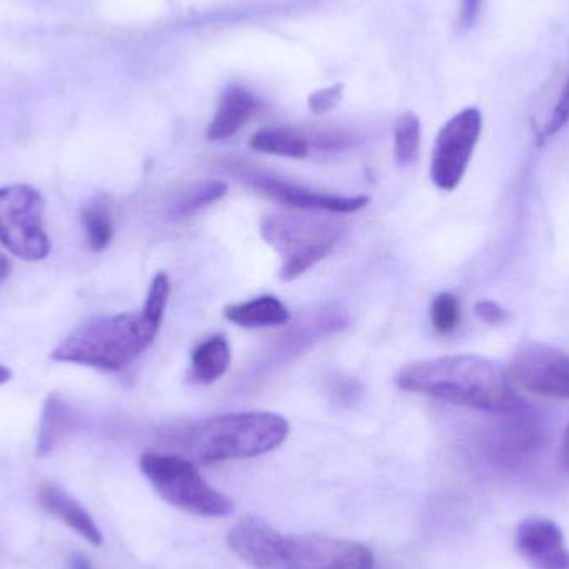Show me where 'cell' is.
I'll list each match as a JSON object with an SVG mask.
<instances>
[{
	"label": "cell",
	"instance_id": "obj_6",
	"mask_svg": "<svg viewBox=\"0 0 569 569\" xmlns=\"http://www.w3.org/2000/svg\"><path fill=\"white\" fill-rule=\"evenodd\" d=\"M140 470L160 498L179 510L202 518H226L233 503L200 475L189 458L179 453H150L140 458Z\"/></svg>",
	"mask_w": 569,
	"mask_h": 569
},
{
	"label": "cell",
	"instance_id": "obj_18",
	"mask_svg": "<svg viewBox=\"0 0 569 569\" xmlns=\"http://www.w3.org/2000/svg\"><path fill=\"white\" fill-rule=\"evenodd\" d=\"M83 233H86L87 246L92 252H103L109 249L116 236V222H113L112 202L109 197H93L80 212Z\"/></svg>",
	"mask_w": 569,
	"mask_h": 569
},
{
	"label": "cell",
	"instance_id": "obj_8",
	"mask_svg": "<svg viewBox=\"0 0 569 569\" xmlns=\"http://www.w3.org/2000/svg\"><path fill=\"white\" fill-rule=\"evenodd\" d=\"M483 130V116L477 107H468L451 117L438 133L431 156L430 177L443 192H453L470 166Z\"/></svg>",
	"mask_w": 569,
	"mask_h": 569
},
{
	"label": "cell",
	"instance_id": "obj_23",
	"mask_svg": "<svg viewBox=\"0 0 569 569\" xmlns=\"http://www.w3.org/2000/svg\"><path fill=\"white\" fill-rule=\"evenodd\" d=\"M569 122V77L565 82L563 90H561L560 99H558L557 106H555L553 112H551L550 120L547 126L541 130L538 136V142L540 146H545L551 137L557 136L558 132L567 127Z\"/></svg>",
	"mask_w": 569,
	"mask_h": 569
},
{
	"label": "cell",
	"instance_id": "obj_19",
	"mask_svg": "<svg viewBox=\"0 0 569 569\" xmlns=\"http://www.w3.org/2000/svg\"><path fill=\"white\" fill-rule=\"evenodd\" d=\"M310 137L293 127H266L253 133L250 147L269 156L303 159L310 153Z\"/></svg>",
	"mask_w": 569,
	"mask_h": 569
},
{
	"label": "cell",
	"instance_id": "obj_21",
	"mask_svg": "<svg viewBox=\"0 0 569 569\" xmlns=\"http://www.w3.org/2000/svg\"><path fill=\"white\" fill-rule=\"evenodd\" d=\"M421 123L413 112L403 113L395 126V162L400 167L413 166L420 156Z\"/></svg>",
	"mask_w": 569,
	"mask_h": 569
},
{
	"label": "cell",
	"instance_id": "obj_27",
	"mask_svg": "<svg viewBox=\"0 0 569 569\" xmlns=\"http://www.w3.org/2000/svg\"><path fill=\"white\" fill-rule=\"evenodd\" d=\"M560 461L561 468L569 475V425L565 430L563 441H561Z\"/></svg>",
	"mask_w": 569,
	"mask_h": 569
},
{
	"label": "cell",
	"instance_id": "obj_29",
	"mask_svg": "<svg viewBox=\"0 0 569 569\" xmlns=\"http://www.w3.org/2000/svg\"><path fill=\"white\" fill-rule=\"evenodd\" d=\"M12 380V370L7 368L6 365L0 363V385L7 383Z\"/></svg>",
	"mask_w": 569,
	"mask_h": 569
},
{
	"label": "cell",
	"instance_id": "obj_4",
	"mask_svg": "<svg viewBox=\"0 0 569 569\" xmlns=\"http://www.w3.org/2000/svg\"><path fill=\"white\" fill-rule=\"evenodd\" d=\"M290 425L282 415L247 411L206 418L180 428L173 445L193 463L246 460L276 450L287 440Z\"/></svg>",
	"mask_w": 569,
	"mask_h": 569
},
{
	"label": "cell",
	"instance_id": "obj_14",
	"mask_svg": "<svg viewBox=\"0 0 569 569\" xmlns=\"http://www.w3.org/2000/svg\"><path fill=\"white\" fill-rule=\"evenodd\" d=\"M259 107V100L252 92L243 87H230L220 99L207 137L209 140L230 139L256 116Z\"/></svg>",
	"mask_w": 569,
	"mask_h": 569
},
{
	"label": "cell",
	"instance_id": "obj_16",
	"mask_svg": "<svg viewBox=\"0 0 569 569\" xmlns=\"http://www.w3.org/2000/svg\"><path fill=\"white\" fill-rule=\"evenodd\" d=\"M227 320L243 328L279 327L290 320L288 308L273 295L230 305L223 310Z\"/></svg>",
	"mask_w": 569,
	"mask_h": 569
},
{
	"label": "cell",
	"instance_id": "obj_7",
	"mask_svg": "<svg viewBox=\"0 0 569 569\" xmlns=\"http://www.w3.org/2000/svg\"><path fill=\"white\" fill-rule=\"evenodd\" d=\"M46 199L26 183L0 189V246L17 259L40 262L50 253V239L43 227Z\"/></svg>",
	"mask_w": 569,
	"mask_h": 569
},
{
	"label": "cell",
	"instance_id": "obj_17",
	"mask_svg": "<svg viewBox=\"0 0 569 569\" xmlns=\"http://www.w3.org/2000/svg\"><path fill=\"white\" fill-rule=\"evenodd\" d=\"M232 360L229 341L223 335H216L200 343L193 350L190 365V381L197 385H210L227 373Z\"/></svg>",
	"mask_w": 569,
	"mask_h": 569
},
{
	"label": "cell",
	"instance_id": "obj_15",
	"mask_svg": "<svg viewBox=\"0 0 569 569\" xmlns=\"http://www.w3.org/2000/svg\"><path fill=\"white\" fill-rule=\"evenodd\" d=\"M77 427V413L72 405L67 403L59 393H50L43 401L40 415L39 435H37V455L49 457Z\"/></svg>",
	"mask_w": 569,
	"mask_h": 569
},
{
	"label": "cell",
	"instance_id": "obj_25",
	"mask_svg": "<svg viewBox=\"0 0 569 569\" xmlns=\"http://www.w3.org/2000/svg\"><path fill=\"white\" fill-rule=\"evenodd\" d=\"M475 313L481 321L488 325H501L508 320V311L497 301L481 300L475 305Z\"/></svg>",
	"mask_w": 569,
	"mask_h": 569
},
{
	"label": "cell",
	"instance_id": "obj_22",
	"mask_svg": "<svg viewBox=\"0 0 569 569\" xmlns=\"http://www.w3.org/2000/svg\"><path fill=\"white\" fill-rule=\"evenodd\" d=\"M431 323L438 333H451L457 330L461 320V305L453 293L438 295L435 297L433 303L430 308Z\"/></svg>",
	"mask_w": 569,
	"mask_h": 569
},
{
	"label": "cell",
	"instance_id": "obj_10",
	"mask_svg": "<svg viewBox=\"0 0 569 569\" xmlns=\"http://www.w3.org/2000/svg\"><path fill=\"white\" fill-rule=\"evenodd\" d=\"M501 421L491 433V457L500 463H517L543 447L545 430L537 415L523 405L500 413Z\"/></svg>",
	"mask_w": 569,
	"mask_h": 569
},
{
	"label": "cell",
	"instance_id": "obj_5",
	"mask_svg": "<svg viewBox=\"0 0 569 569\" xmlns=\"http://www.w3.org/2000/svg\"><path fill=\"white\" fill-rule=\"evenodd\" d=\"M262 237L282 257L280 279L293 282L327 259L343 236L337 222L307 213H273L260 223Z\"/></svg>",
	"mask_w": 569,
	"mask_h": 569
},
{
	"label": "cell",
	"instance_id": "obj_24",
	"mask_svg": "<svg viewBox=\"0 0 569 569\" xmlns=\"http://www.w3.org/2000/svg\"><path fill=\"white\" fill-rule=\"evenodd\" d=\"M341 99H343V83H335V86L311 93L308 97V107L317 116H323V113L331 112L341 102Z\"/></svg>",
	"mask_w": 569,
	"mask_h": 569
},
{
	"label": "cell",
	"instance_id": "obj_1",
	"mask_svg": "<svg viewBox=\"0 0 569 569\" xmlns=\"http://www.w3.org/2000/svg\"><path fill=\"white\" fill-rule=\"evenodd\" d=\"M169 295V277L157 273L142 311L93 318L79 325L53 348L50 358L60 363L83 365L99 370H123L156 340Z\"/></svg>",
	"mask_w": 569,
	"mask_h": 569
},
{
	"label": "cell",
	"instance_id": "obj_3",
	"mask_svg": "<svg viewBox=\"0 0 569 569\" xmlns=\"http://www.w3.org/2000/svg\"><path fill=\"white\" fill-rule=\"evenodd\" d=\"M397 385L410 393L497 415L521 405L507 375L493 361L478 355L415 361L401 368Z\"/></svg>",
	"mask_w": 569,
	"mask_h": 569
},
{
	"label": "cell",
	"instance_id": "obj_28",
	"mask_svg": "<svg viewBox=\"0 0 569 569\" xmlns=\"http://www.w3.org/2000/svg\"><path fill=\"white\" fill-rule=\"evenodd\" d=\"M10 272H12V266H10V260L7 259V256H3L0 252V284L6 282L9 279Z\"/></svg>",
	"mask_w": 569,
	"mask_h": 569
},
{
	"label": "cell",
	"instance_id": "obj_26",
	"mask_svg": "<svg viewBox=\"0 0 569 569\" xmlns=\"http://www.w3.org/2000/svg\"><path fill=\"white\" fill-rule=\"evenodd\" d=\"M481 0H461L460 6V27L463 30L471 29L477 22L480 13Z\"/></svg>",
	"mask_w": 569,
	"mask_h": 569
},
{
	"label": "cell",
	"instance_id": "obj_9",
	"mask_svg": "<svg viewBox=\"0 0 569 569\" xmlns=\"http://www.w3.org/2000/svg\"><path fill=\"white\" fill-rule=\"evenodd\" d=\"M508 377L538 397L569 400V355L551 345H521L508 365Z\"/></svg>",
	"mask_w": 569,
	"mask_h": 569
},
{
	"label": "cell",
	"instance_id": "obj_13",
	"mask_svg": "<svg viewBox=\"0 0 569 569\" xmlns=\"http://www.w3.org/2000/svg\"><path fill=\"white\" fill-rule=\"evenodd\" d=\"M37 500H39L40 508L43 511L69 527L73 533L82 537L87 543L93 545V547H102V531L97 527L92 515L72 495L67 493L66 490L56 487V485H43L37 493Z\"/></svg>",
	"mask_w": 569,
	"mask_h": 569
},
{
	"label": "cell",
	"instance_id": "obj_20",
	"mask_svg": "<svg viewBox=\"0 0 569 569\" xmlns=\"http://www.w3.org/2000/svg\"><path fill=\"white\" fill-rule=\"evenodd\" d=\"M227 193V183L222 180H207V182L193 183L189 189L183 190L172 206V216L176 219H189L200 210L212 203L219 202Z\"/></svg>",
	"mask_w": 569,
	"mask_h": 569
},
{
	"label": "cell",
	"instance_id": "obj_12",
	"mask_svg": "<svg viewBox=\"0 0 569 569\" xmlns=\"http://www.w3.org/2000/svg\"><path fill=\"white\" fill-rule=\"evenodd\" d=\"M518 553L535 569H569L563 531L548 518H527L515 535Z\"/></svg>",
	"mask_w": 569,
	"mask_h": 569
},
{
	"label": "cell",
	"instance_id": "obj_2",
	"mask_svg": "<svg viewBox=\"0 0 569 569\" xmlns=\"http://www.w3.org/2000/svg\"><path fill=\"white\" fill-rule=\"evenodd\" d=\"M227 543L253 569H375L365 545L318 533L283 535L259 517L237 521Z\"/></svg>",
	"mask_w": 569,
	"mask_h": 569
},
{
	"label": "cell",
	"instance_id": "obj_11",
	"mask_svg": "<svg viewBox=\"0 0 569 569\" xmlns=\"http://www.w3.org/2000/svg\"><path fill=\"white\" fill-rule=\"evenodd\" d=\"M253 187L276 202L293 207L301 212L353 213L365 209L370 202L365 196L343 197L315 192L276 177H253Z\"/></svg>",
	"mask_w": 569,
	"mask_h": 569
}]
</instances>
